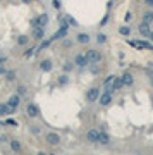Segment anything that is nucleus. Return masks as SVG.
<instances>
[{
    "label": "nucleus",
    "instance_id": "39448f33",
    "mask_svg": "<svg viewBox=\"0 0 153 155\" xmlns=\"http://www.w3.org/2000/svg\"><path fill=\"white\" fill-rule=\"evenodd\" d=\"M121 81H122L124 86H131V84L134 83V78H133V74H131V72H124L122 78H121Z\"/></svg>",
    "mask_w": 153,
    "mask_h": 155
},
{
    "label": "nucleus",
    "instance_id": "4be33fe9",
    "mask_svg": "<svg viewBox=\"0 0 153 155\" xmlns=\"http://www.w3.org/2000/svg\"><path fill=\"white\" fill-rule=\"evenodd\" d=\"M96 41H98V43H105V41H107V36H105V35H102V33H98Z\"/></svg>",
    "mask_w": 153,
    "mask_h": 155
},
{
    "label": "nucleus",
    "instance_id": "79ce46f5",
    "mask_svg": "<svg viewBox=\"0 0 153 155\" xmlns=\"http://www.w3.org/2000/svg\"><path fill=\"white\" fill-rule=\"evenodd\" d=\"M146 4H148L150 7H153V0H146Z\"/></svg>",
    "mask_w": 153,
    "mask_h": 155
},
{
    "label": "nucleus",
    "instance_id": "473e14b6",
    "mask_svg": "<svg viewBox=\"0 0 153 155\" xmlns=\"http://www.w3.org/2000/svg\"><path fill=\"white\" fill-rule=\"evenodd\" d=\"M131 17H133V16H131V14H129V12H127V14H126V16H124V21H126V22H129V21H131Z\"/></svg>",
    "mask_w": 153,
    "mask_h": 155
},
{
    "label": "nucleus",
    "instance_id": "cd10ccee",
    "mask_svg": "<svg viewBox=\"0 0 153 155\" xmlns=\"http://www.w3.org/2000/svg\"><path fill=\"white\" fill-rule=\"evenodd\" d=\"M31 26H33V28H36V26H38V17H34V19H31Z\"/></svg>",
    "mask_w": 153,
    "mask_h": 155
},
{
    "label": "nucleus",
    "instance_id": "5701e85b",
    "mask_svg": "<svg viewBox=\"0 0 153 155\" xmlns=\"http://www.w3.org/2000/svg\"><path fill=\"white\" fill-rule=\"evenodd\" d=\"M5 76H7V79H14L16 78V72L12 71V69H9V71H5Z\"/></svg>",
    "mask_w": 153,
    "mask_h": 155
},
{
    "label": "nucleus",
    "instance_id": "1a4fd4ad",
    "mask_svg": "<svg viewBox=\"0 0 153 155\" xmlns=\"http://www.w3.org/2000/svg\"><path fill=\"white\" fill-rule=\"evenodd\" d=\"M86 140H88L90 143H96V141H98V131H96V129H90L88 134H86Z\"/></svg>",
    "mask_w": 153,
    "mask_h": 155
},
{
    "label": "nucleus",
    "instance_id": "aec40b11",
    "mask_svg": "<svg viewBox=\"0 0 153 155\" xmlns=\"http://www.w3.org/2000/svg\"><path fill=\"white\" fill-rule=\"evenodd\" d=\"M143 22H146V24H150V22H153V12H146L143 16Z\"/></svg>",
    "mask_w": 153,
    "mask_h": 155
},
{
    "label": "nucleus",
    "instance_id": "dca6fc26",
    "mask_svg": "<svg viewBox=\"0 0 153 155\" xmlns=\"http://www.w3.org/2000/svg\"><path fill=\"white\" fill-rule=\"evenodd\" d=\"M78 41H79V43H83V45L90 43V35H86V33H81V35H78Z\"/></svg>",
    "mask_w": 153,
    "mask_h": 155
},
{
    "label": "nucleus",
    "instance_id": "f03ea898",
    "mask_svg": "<svg viewBox=\"0 0 153 155\" xmlns=\"http://www.w3.org/2000/svg\"><path fill=\"white\" fill-rule=\"evenodd\" d=\"M98 97H100V90H98V88H91V90L86 92V98H88V102H95V100H98Z\"/></svg>",
    "mask_w": 153,
    "mask_h": 155
},
{
    "label": "nucleus",
    "instance_id": "393cba45",
    "mask_svg": "<svg viewBox=\"0 0 153 155\" xmlns=\"http://www.w3.org/2000/svg\"><path fill=\"white\" fill-rule=\"evenodd\" d=\"M67 22H69V24H72V26H78V22H76V19H74V17H72V16H67Z\"/></svg>",
    "mask_w": 153,
    "mask_h": 155
},
{
    "label": "nucleus",
    "instance_id": "f704fd0d",
    "mask_svg": "<svg viewBox=\"0 0 153 155\" xmlns=\"http://www.w3.org/2000/svg\"><path fill=\"white\" fill-rule=\"evenodd\" d=\"M64 69H65V72H69L72 69V64H65V67H64Z\"/></svg>",
    "mask_w": 153,
    "mask_h": 155
},
{
    "label": "nucleus",
    "instance_id": "ddd939ff",
    "mask_svg": "<svg viewBox=\"0 0 153 155\" xmlns=\"http://www.w3.org/2000/svg\"><path fill=\"white\" fill-rule=\"evenodd\" d=\"M43 35H45V28H41V26H36L34 31H33V38H36V40H41L43 38Z\"/></svg>",
    "mask_w": 153,
    "mask_h": 155
},
{
    "label": "nucleus",
    "instance_id": "2eb2a0df",
    "mask_svg": "<svg viewBox=\"0 0 153 155\" xmlns=\"http://www.w3.org/2000/svg\"><path fill=\"white\" fill-rule=\"evenodd\" d=\"M139 33H141L143 36H148V35H150V28H148L146 22H139Z\"/></svg>",
    "mask_w": 153,
    "mask_h": 155
},
{
    "label": "nucleus",
    "instance_id": "58836bf2",
    "mask_svg": "<svg viewBox=\"0 0 153 155\" xmlns=\"http://www.w3.org/2000/svg\"><path fill=\"white\" fill-rule=\"evenodd\" d=\"M91 72H93V74H98V67H96V66H93V67H91Z\"/></svg>",
    "mask_w": 153,
    "mask_h": 155
},
{
    "label": "nucleus",
    "instance_id": "c9c22d12",
    "mask_svg": "<svg viewBox=\"0 0 153 155\" xmlns=\"http://www.w3.org/2000/svg\"><path fill=\"white\" fill-rule=\"evenodd\" d=\"M146 74L150 76V83H152V84H153V72H152V71H146Z\"/></svg>",
    "mask_w": 153,
    "mask_h": 155
},
{
    "label": "nucleus",
    "instance_id": "bb28decb",
    "mask_svg": "<svg viewBox=\"0 0 153 155\" xmlns=\"http://www.w3.org/2000/svg\"><path fill=\"white\" fill-rule=\"evenodd\" d=\"M112 81H113V76H108V78L105 79V84H103V86L107 88V86H108V84H110V83H112Z\"/></svg>",
    "mask_w": 153,
    "mask_h": 155
},
{
    "label": "nucleus",
    "instance_id": "72a5a7b5",
    "mask_svg": "<svg viewBox=\"0 0 153 155\" xmlns=\"http://www.w3.org/2000/svg\"><path fill=\"white\" fill-rule=\"evenodd\" d=\"M48 45H50V41H48V40H45V41H43V43L40 45V48H45V47H48Z\"/></svg>",
    "mask_w": 153,
    "mask_h": 155
},
{
    "label": "nucleus",
    "instance_id": "e433bc0d",
    "mask_svg": "<svg viewBox=\"0 0 153 155\" xmlns=\"http://www.w3.org/2000/svg\"><path fill=\"white\" fill-rule=\"evenodd\" d=\"M53 7H55V9H60V2H59V0H55V2H53Z\"/></svg>",
    "mask_w": 153,
    "mask_h": 155
},
{
    "label": "nucleus",
    "instance_id": "2f4dec72",
    "mask_svg": "<svg viewBox=\"0 0 153 155\" xmlns=\"http://www.w3.org/2000/svg\"><path fill=\"white\" fill-rule=\"evenodd\" d=\"M5 123L9 124V126H17V123H16V121H12V119H7Z\"/></svg>",
    "mask_w": 153,
    "mask_h": 155
},
{
    "label": "nucleus",
    "instance_id": "423d86ee",
    "mask_svg": "<svg viewBox=\"0 0 153 155\" xmlns=\"http://www.w3.org/2000/svg\"><path fill=\"white\" fill-rule=\"evenodd\" d=\"M133 47H138V48H146V50H153V45L148 43V41H129Z\"/></svg>",
    "mask_w": 153,
    "mask_h": 155
},
{
    "label": "nucleus",
    "instance_id": "9b49d317",
    "mask_svg": "<svg viewBox=\"0 0 153 155\" xmlns=\"http://www.w3.org/2000/svg\"><path fill=\"white\" fill-rule=\"evenodd\" d=\"M47 141L50 145H59V141H60V136L57 133H48L47 134Z\"/></svg>",
    "mask_w": 153,
    "mask_h": 155
},
{
    "label": "nucleus",
    "instance_id": "412c9836",
    "mask_svg": "<svg viewBox=\"0 0 153 155\" xmlns=\"http://www.w3.org/2000/svg\"><path fill=\"white\" fill-rule=\"evenodd\" d=\"M119 33L124 35V36H129V35H131V28H129V26H122V28L119 30Z\"/></svg>",
    "mask_w": 153,
    "mask_h": 155
},
{
    "label": "nucleus",
    "instance_id": "f8f14e48",
    "mask_svg": "<svg viewBox=\"0 0 153 155\" xmlns=\"http://www.w3.org/2000/svg\"><path fill=\"white\" fill-rule=\"evenodd\" d=\"M98 141H100L102 145H108L110 143V136L102 129V131H98Z\"/></svg>",
    "mask_w": 153,
    "mask_h": 155
},
{
    "label": "nucleus",
    "instance_id": "4468645a",
    "mask_svg": "<svg viewBox=\"0 0 153 155\" xmlns=\"http://www.w3.org/2000/svg\"><path fill=\"white\" fill-rule=\"evenodd\" d=\"M47 24H48V16H47V14H41V16H38V26L45 28Z\"/></svg>",
    "mask_w": 153,
    "mask_h": 155
},
{
    "label": "nucleus",
    "instance_id": "37998d69",
    "mask_svg": "<svg viewBox=\"0 0 153 155\" xmlns=\"http://www.w3.org/2000/svg\"><path fill=\"white\" fill-rule=\"evenodd\" d=\"M150 38H152V41H153V31H150V35H148Z\"/></svg>",
    "mask_w": 153,
    "mask_h": 155
},
{
    "label": "nucleus",
    "instance_id": "20e7f679",
    "mask_svg": "<svg viewBox=\"0 0 153 155\" xmlns=\"http://www.w3.org/2000/svg\"><path fill=\"white\" fill-rule=\"evenodd\" d=\"M98 100H100V105H108V103L112 102V93L110 92H105L103 95L98 97Z\"/></svg>",
    "mask_w": 153,
    "mask_h": 155
},
{
    "label": "nucleus",
    "instance_id": "a878e982",
    "mask_svg": "<svg viewBox=\"0 0 153 155\" xmlns=\"http://www.w3.org/2000/svg\"><path fill=\"white\" fill-rule=\"evenodd\" d=\"M33 53H34V48H31V50H26V52H24V59H29Z\"/></svg>",
    "mask_w": 153,
    "mask_h": 155
},
{
    "label": "nucleus",
    "instance_id": "6e6552de",
    "mask_svg": "<svg viewBox=\"0 0 153 155\" xmlns=\"http://www.w3.org/2000/svg\"><path fill=\"white\" fill-rule=\"evenodd\" d=\"M26 112H28L29 117H36V115H38V107H36L34 103H28V105H26Z\"/></svg>",
    "mask_w": 153,
    "mask_h": 155
},
{
    "label": "nucleus",
    "instance_id": "4c0bfd02",
    "mask_svg": "<svg viewBox=\"0 0 153 155\" xmlns=\"http://www.w3.org/2000/svg\"><path fill=\"white\" fill-rule=\"evenodd\" d=\"M5 71H7V69H5V67L0 64V76H2V74H5Z\"/></svg>",
    "mask_w": 153,
    "mask_h": 155
},
{
    "label": "nucleus",
    "instance_id": "f3484780",
    "mask_svg": "<svg viewBox=\"0 0 153 155\" xmlns=\"http://www.w3.org/2000/svg\"><path fill=\"white\" fill-rule=\"evenodd\" d=\"M40 67H41V71H52V61H41L40 64Z\"/></svg>",
    "mask_w": 153,
    "mask_h": 155
},
{
    "label": "nucleus",
    "instance_id": "a19ab883",
    "mask_svg": "<svg viewBox=\"0 0 153 155\" xmlns=\"http://www.w3.org/2000/svg\"><path fill=\"white\" fill-rule=\"evenodd\" d=\"M71 43H72L71 40H65V41H64V47H71Z\"/></svg>",
    "mask_w": 153,
    "mask_h": 155
},
{
    "label": "nucleus",
    "instance_id": "a211bd4d",
    "mask_svg": "<svg viewBox=\"0 0 153 155\" xmlns=\"http://www.w3.org/2000/svg\"><path fill=\"white\" fill-rule=\"evenodd\" d=\"M10 148H12V152H17V154H19L21 152V143L17 141V140H12V141H10Z\"/></svg>",
    "mask_w": 153,
    "mask_h": 155
},
{
    "label": "nucleus",
    "instance_id": "c03bdc74",
    "mask_svg": "<svg viewBox=\"0 0 153 155\" xmlns=\"http://www.w3.org/2000/svg\"><path fill=\"white\" fill-rule=\"evenodd\" d=\"M21 2H24V4H29V2H33V0H21Z\"/></svg>",
    "mask_w": 153,
    "mask_h": 155
},
{
    "label": "nucleus",
    "instance_id": "c756f323",
    "mask_svg": "<svg viewBox=\"0 0 153 155\" xmlns=\"http://www.w3.org/2000/svg\"><path fill=\"white\" fill-rule=\"evenodd\" d=\"M31 131H33L34 134H38V133H40V128H36V126H31Z\"/></svg>",
    "mask_w": 153,
    "mask_h": 155
},
{
    "label": "nucleus",
    "instance_id": "0eeeda50",
    "mask_svg": "<svg viewBox=\"0 0 153 155\" xmlns=\"http://www.w3.org/2000/svg\"><path fill=\"white\" fill-rule=\"evenodd\" d=\"M17 110V109H12V107H9V103H0V115H4V114H14Z\"/></svg>",
    "mask_w": 153,
    "mask_h": 155
},
{
    "label": "nucleus",
    "instance_id": "c85d7f7f",
    "mask_svg": "<svg viewBox=\"0 0 153 155\" xmlns=\"http://www.w3.org/2000/svg\"><path fill=\"white\" fill-rule=\"evenodd\" d=\"M0 141H4V143H5V141H9V138H7V134H0Z\"/></svg>",
    "mask_w": 153,
    "mask_h": 155
},
{
    "label": "nucleus",
    "instance_id": "9d476101",
    "mask_svg": "<svg viewBox=\"0 0 153 155\" xmlns=\"http://www.w3.org/2000/svg\"><path fill=\"white\" fill-rule=\"evenodd\" d=\"M74 62H76L79 67H86V66L90 64V62L86 61V57H84L83 53H78V55H76V59H74Z\"/></svg>",
    "mask_w": 153,
    "mask_h": 155
},
{
    "label": "nucleus",
    "instance_id": "ea45409f",
    "mask_svg": "<svg viewBox=\"0 0 153 155\" xmlns=\"http://www.w3.org/2000/svg\"><path fill=\"white\" fill-rule=\"evenodd\" d=\"M5 61H7V57H5V55H0V64H4Z\"/></svg>",
    "mask_w": 153,
    "mask_h": 155
},
{
    "label": "nucleus",
    "instance_id": "7ed1b4c3",
    "mask_svg": "<svg viewBox=\"0 0 153 155\" xmlns=\"http://www.w3.org/2000/svg\"><path fill=\"white\" fill-rule=\"evenodd\" d=\"M7 103H9V107H12V109H17V107H19V103H21V95H19V93L12 95Z\"/></svg>",
    "mask_w": 153,
    "mask_h": 155
},
{
    "label": "nucleus",
    "instance_id": "b1692460",
    "mask_svg": "<svg viewBox=\"0 0 153 155\" xmlns=\"http://www.w3.org/2000/svg\"><path fill=\"white\" fill-rule=\"evenodd\" d=\"M67 81H69V79H67V76H65V74H64V76H59V84H65Z\"/></svg>",
    "mask_w": 153,
    "mask_h": 155
},
{
    "label": "nucleus",
    "instance_id": "f257e3e1",
    "mask_svg": "<svg viewBox=\"0 0 153 155\" xmlns=\"http://www.w3.org/2000/svg\"><path fill=\"white\" fill-rule=\"evenodd\" d=\"M84 57H86V61L91 62V64H96V62H100V59H102L100 52H96V50H88Z\"/></svg>",
    "mask_w": 153,
    "mask_h": 155
},
{
    "label": "nucleus",
    "instance_id": "7c9ffc66",
    "mask_svg": "<svg viewBox=\"0 0 153 155\" xmlns=\"http://www.w3.org/2000/svg\"><path fill=\"white\" fill-rule=\"evenodd\" d=\"M17 93H19V95L26 93V88H24V86H19V88H17Z\"/></svg>",
    "mask_w": 153,
    "mask_h": 155
},
{
    "label": "nucleus",
    "instance_id": "6ab92c4d",
    "mask_svg": "<svg viewBox=\"0 0 153 155\" xmlns=\"http://www.w3.org/2000/svg\"><path fill=\"white\" fill-rule=\"evenodd\" d=\"M28 41H29V38H28L26 35H19V36H17V45H26Z\"/></svg>",
    "mask_w": 153,
    "mask_h": 155
}]
</instances>
